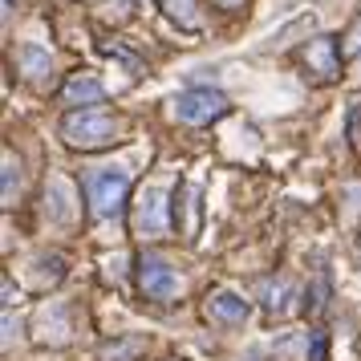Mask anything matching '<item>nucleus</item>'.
<instances>
[{"label": "nucleus", "mask_w": 361, "mask_h": 361, "mask_svg": "<svg viewBox=\"0 0 361 361\" xmlns=\"http://www.w3.org/2000/svg\"><path fill=\"white\" fill-rule=\"evenodd\" d=\"M215 8H224V13H231V8H240V4H244V0H212Z\"/></svg>", "instance_id": "a211bd4d"}, {"label": "nucleus", "mask_w": 361, "mask_h": 361, "mask_svg": "<svg viewBox=\"0 0 361 361\" xmlns=\"http://www.w3.org/2000/svg\"><path fill=\"white\" fill-rule=\"evenodd\" d=\"M126 191H130V171L126 166H102L90 175V203H94V215L98 219H110V215L122 212L126 203Z\"/></svg>", "instance_id": "f03ea898"}, {"label": "nucleus", "mask_w": 361, "mask_h": 361, "mask_svg": "<svg viewBox=\"0 0 361 361\" xmlns=\"http://www.w3.org/2000/svg\"><path fill=\"white\" fill-rule=\"evenodd\" d=\"M309 29H312V13H305V17H296L293 25H284L280 33L268 37V49H284V45H288V41H293L296 33H309Z\"/></svg>", "instance_id": "ddd939ff"}, {"label": "nucleus", "mask_w": 361, "mask_h": 361, "mask_svg": "<svg viewBox=\"0 0 361 361\" xmlns=\"http://www.w3.org/2000/svg\"><path fill=\"white\" fill-rule=\"evenodd\" d=\"M341 41L337 37H312L305 45V69H309L317 82H333L337 69H341Z\"/></svg>", "instance_id": "39448f33"}, {"label": "nucleus", "mask_w": 361, "mask_h": 361, "mask_svg": "<svg viewBox=\"0 0 361 361\" xmlns=\"http://www.w3.org/2000/svg\"><path fill=\"white\" fill-rule=\"evenodd\" d=\"M312 361H325V333H312Z\"/></svg>", "instance_id": "f3484780"}, {"label": "nucleus", "mask_w": 361, "mask_h": 361, "mask_svg": "<svg viewBox=\"0 0 361 361\" xmlns=\"http://www.w3.org/2000/svg\"><path fill=\"white\" fill-rule=\"evenodd\" d=\"M361 53V17H353L349 33H345V57H357Z\"/></svg>", "instance_id": "dca6fc26"}, {"label": "nucleus", "mask_w": 361, "mask_h": 361, "mask_svg": "<svg viewBox=\"0 0 361 361\" xmlns=\"http://www.w3.org/2000/svg\"><path fill=\"white\" fill-rule=\"evenodd\" d=\"M17 66H20V73H25V78L41 82L45 73H53V53L29 41V45H20V49H17Z\"/></svg>", "instance_id": "9d476101"}, {"label": "nucleus", "mask_w": 361, "mask_h": 361, "mask_svg": "<svg viewBox=\"0 0 361 361\" xmlns=\"http://www.w3.org/2000/svg\"><path fill=\"white\" fill-rule=\"evenodd\" d=\"M106 98V90H102L98 78H90V73H73L66 82V102L69 106H98Z\"/></svg>", "instance_id": "1a4fd4ad"}, {"label": "nucleus", "mask_w": 361, "mask_h": 361, "mask_svg": "<svg viewBox=\"0 0 361 361\" xmlns=\"http://www.w3.org/2000/svg\"><path fill=\"white\" fill-rule=\"evenodd\" d=\"M288 296H293V280L280 276V280H268L264 284V305H268V312H288Z\"/></svg>", "instance_id": "9b49d317"}, {"label": "nucleus", "mask_w": 361, "mask_h": 361, "mask_svg": "<svg viewBox=\"0 0 361 361\" xmlns=\"http://www.w3.org/2000/svg\"><path fill=\"white\" fill-rule=\"evenodd\" d=\"M147 349V341L138 337H126V341H114V345H102V361H134L138 353Z\"/></svg>", "instance_id": "f8f14e48"}, {"label": "nucleus", "mask_w": 361, "mask_h": 361, "mask_svg": "<svg viewBox=\"0 0 361 361\" xmlns=\"http://www.w3.org/2000/svg\"><path fill=\"white\" fill-rule=\"evenodd\" d=\"M207 321H215V325H244L247 321V300L244 296H235V293H215L207 296Z\"/></svg>", "instance_id": "0eeeda50"}, {"label": "nucleus", "mask_w": 361, "mask_h": 361, "mask_svg": "<svg viewBox=\"0 0 361 361\" xmlns=\"http://www.w3.org/2000/svg\"><path fill=\"white\" fill-rule=\"evenodd\" d=\"M134 228H138V235H163V231L171 228V219H166V195L159 187H147V191L138 195Z\"/></svg>", "instance_id": "423d86ee"}, {"label": "nucleus", "mask_w": 361, "mask_h": 361, "mask_svg": "<svg viewBox=\"0 0 361 361\" xmlns=\"http://www.w3.org/2000/svg\"><path fill=\"white\" fill-rule=\"evenodd\" d=\"M163 4H166V13H171V17H179L187 29H195V17L187 13V8H191V0H163Z\"/></svg>", "instance_id": "2eb2a0df"}, {"label": "nucleus", "mask_w": 361, "mask_h": 361, "mask_svg": "<svg viewBox=\"0 0 361 361\" xmlns=\"http://www.w3.org/2000/svg\"><path fill=\"white\" fill-rule=\"evenodd\" d=\"M138 288H142L150 300L171 305V300L183 293V280L166 260H159V256H142V260H138Z\"/></svg>", "instance_id": "20e7f679"}, {"label": "nucleus", "mask_w": 361, "mask_h": 361, "mask_svg": "<svg viewBox=\"0 0 361 361\" xmlns=\"http://www.w3.org/2000/svg\"><path fill=\"white\" fill-rule=\"evenodd\" d=\"M61 138L73 150H98L110 147L118 138V118H110L106 110H73L61 122Z\"/></svg>", "instance_id": "f257e3e1"}, {"label": "nucleus", "mask_w": 361, "mask_h": 361, "mask_svg": "<svg viewBox=\"0 0 361 361\" xmlns=\"http://www.w3.org/2000/svg\"><path fill=\"white\" fill-rule=\"evenodd\" d=\"M45 215H49V224H73V191H69V183L53 179L45 187Z\"/></svg>", "instance_id": "6e6552de"}, {"label": "nucleus", "mask_w": 361, "mask_h": 361, "mask_svg": "<svg viewBox=\"0 0 361 361\" xmlns=\"http://www.w3.org/2000/svg\"><path fill=\"white\" fill-rule=\"evenodd\" d=\"M231 106L228 98L212 90V85H195V90H187L175 98V118L187 122V126H203V122H215V118H224Z\"/></svg>", "instance_id": "7ed1b4c3"}, {"label": "nucleus", "mask_w": 361, "mask_h": 361, "mask_svg": "<svg viewBox=\"0 0 361 361\" xmlns=\"http://www.w3.org/2000/svg\"><path fill=\"white\" fill-rule=\"evenodd\" d=\"M20 183V163L13 159V150H4V207L13 203V191Z\"/></svg>", "instance_id": "4468645a"}]
</instances>
